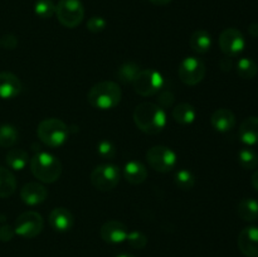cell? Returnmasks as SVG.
<instances>
[{"label":"cell","instance_id":"12","mask_svg":"<svg viewBox=\"0 0 258 257\" xmlns=\"http://www.w3.org/2000/svg\"><path fill=\"white\" fill-rule=\"evenodd\" d=\"M128 234V229L122 222L120 221H107L102 224L100 229V236L106 243L118 244L126 241Z\"/></svg>","mask_w":258,"mask_h":257},{"label":"cell","instance_id":"26","mask_svg":"<svg viewBox=\"0 0 258 257\" xmlns=\"http://www.w3.org/2000/svg\"><path fill=\"white\" fill-rule=\"evenodd\" d=\"M237 73L243 80H252L256 77L258 72L257 63L251 58H241L236 65Z\"/></svg>","mask_w":258,"mask_h":257},{"label":"cell","instance_id":"35","mask_svg":"<svg viewBox=\"0 0 258 257\" xmlns=\"http://www.w3.org/2000/svg\"><path fill=\"white\" fill-rule=\"evenodd\" d=\"M14 236H15L14 227L8 226V224L0 226V241L8 242V241H10V239H13V237Z\"/></svg>","mask_w":258,"mask_h":257},{"label":"cell","instance_id":"32","mask_svg":"<svg viewBox=\"0 0 258 257\" xmlns=\"http://www.w3.org/2000/svg\"><path fill=\"white\" fill-rule=\"evenodd\" d=\"M98 155L106 160H111L116 156V146L110 140H101L97 145Z\"/></svg>","mask_w":258,"mask_h":257},{"label":"cell","instance_id":"10","mask_svg":"<svg viewBox=\"0 0 258 257\" xmlns=\"http://www.w3.org/2000/svg\"><path fill=\"white\" fill-rule=\"evenodd\" d=\"M207 73L206 65L197 57H186L178 68L179 78L188 86H196L204 80Z\"/></svg>","mask_w":258,"mask_h":257},{"label":"cell","instance_id":"15","mask_svg":"<svg viewBox=\"0 0 258 257\" xmlns=\"http://www.w3.org/2000/svg\"><path fill=\"white\" fill-rule=\"evenodd\" d=\"M22 92V82L12 72H0V98L12 100Z\"/></svg>","mask_w":258,"mask_h":257},{"label":"cell","instance_id":"28","mask_svg":"<svg viewBox=\"0 0 258 257\" xmlns=\"http://www.w3.org/2000/svg\"><path fill=\"white\" fill-rule=\"evenodd\" d=\"M239 165L246 170H252L258 166V154L249 148H243L238 153Z\"/></svg>","mask_w":258,"mask_h":257},{"label":"cell","instance_id":"9","mask_svg":"<svg viewBox=\"0 0 258 257\" xmlns=\"http://www.w3.org/2000/svg\"><path fill=\"white\" fill-rule=\"evenodd\" d=\"M44 228V219L38 212L28 211L20 214L14 224L15 234L23 238H34L42 233Z\"/></svg>","mask_w":258,"mask_h":257},{"label":"cell","instance_id":"29","mask_svg":"<svg viewBox=\"0 0 258 257\" xmlns=\"http://www.w3.org/2000/svg\"><path fill=\"white\" fill-rule=\"evenodd\" d=\"M174 181H175V185L181 190H190L196 185V178H194L193 173L186 169L176 171Z\"/></svg>","mask_w":258,"mask_h":257},{"label":"cell","instance_id":"7","mask_svg":"<svg viewBox=\"0 0 258 257\" xmlns=\"http://www.w3.org/2000/svg\"><path fill=\"white\" fill-rule=\"evenodd\" d=\"M176 154L173 149L168 146L156 145L153 146L146 153V161L151 169L159 173H169L176 165Z\"/></svg>","mask_w":258,"mask_h":257},{"label":"cell","instance_id":"13","mask_svg":"<svg viewBox=\"0 0 258 257\" xmlns=\"http://www.w3.org/2000/svg\"><path fill=\"white\" fill-rule=\"evenodd\" d=\"M238 248L244 256L258 257V227H246L238 236Z\"/></svg>","mask_w":258,"mask_h":257},{"label":"cell","instance_id":"2","mask_svg":"<svg viewBox=\"0 0 258 257\" xmlns=\"http://www.w3.org/2000/svg\"><path fill=\"white\" fill-rule=\"evenodd\" d=\"M122 92L120 86L112 81H102L91 87L87 93V101L97 110H111L120 103Z\"/></svg>","mask_w":258,"mask_h":257},{"label":"cell","instance_id":"5","mask_svg":"<svg viewBox=\"0 0 258 257\" xmlns=\"http://www.w3.org/2000/svg\"><path fill=\"white\" fill-rule=\"evenodd\" d=\"M54 15L66 28L78 27L85 18V8L81 0H59L55 5Z\"/></svg>","mask_w":258,"mask_h":257},{"label":"cell","instance_id":"14","mask_svg":"<svg viewBox=\"0 0 258 257\" xmlns=\"http://www.w3.org/2000/svg\"><path fill=\"white\" fill-rule=\"evenodd\" d=\"M48 190L43 184L37 181L27 183L20 190V198L28 206H38L47 199Z\"/></svg>","mask_w":258,"mask_h":257},{"label":"cell","instance_id":"40","mask_svg":"<svg viewBox=\"0 0 258 257\" xmlns=\"http://www.w3.org/2000/svg\"><path fill=\"white\" fill-rule=\"evenodd\" d=\"M149 2L153 3L154 5H166L171 3V0H149Z\"/></svg>","mask_w":258,"mask_h":257},{"label":"cell","instance_id":"11","mask_svg":"<svg viewBox=\"0 0 258 257\" xmlns=\"http://www.w3.org/2000/svg\"><path fill=\"white\" fill-rule=\"evenodd\" d=\"M246 40L243 34L236 28H227L219 35V48L226 57H237L243 52Z\"/></svg>","mask_w":258,"mask_h":257},{"label":"cell","instance_id":"20","mask_svg":"<svg viewBox=\"0 0 258 257\" xmlns=\"http://www.w3.org/2000/svg\"><path fill=\"white\" fill-rule=\"evenodd\" d=\"M189 44L193 52L198 53V54H204L208 52L212 47V37L207 30L198 29L191 34L190 39H189Z\"/></svg>","mask_w":258,"mask_h":257},{"label":"cell","instance_id":"1","mask_svg":"<svg viewBox=\"0 0 258 257\" xmlns=\"http://www.w3.org/2000/svg\"><path fill=\"white\" fill-rule=\"evenodd\" d=\"M133 116L139 130L148 135H156L166 126L165 110L156 103H140L135 107Z\"/></svg>","mask_w":258,"mask_h":257},{"label":"cell","instance_id":"8","mask_svg":"<svg viewBox=\"0 0 258 257\" xmlns=\"http://www.w3.org/2000/svg\"><path fill=\"white\" fill-rule=\"evenodd\" d=\"M120 183V169L113 164H101L91 173V184L100 191H110Z\"/></svg>","mask_w":258,"mask_h":257},{"label":"cell","instance_id":"27","mask_svg":"<svg viewBox=\"0 0 258 257\" xmlns=\"http://www.w3.org/2000/svg\"><path fill=\"white\" fill-rule=\"evenodd\" d=\"M19 134L17 128L12 125L0 126V146L2 148H12L17 144Z\"/></svg>","mask_w":258,"mask_h":257},{"label":"cell","instance_id":"39","mask_svg":"<svg viewBox=\"0 0 258 257\" xmlns=\"http://www.w3.org/2000/svg\"><path fill=\"white\" fill-rule=\"evenodd\" d=\"M252 185L256 190H258V170L254 171V174L252 175Z\"/></svg>","mask_w":258,"mask_h":257},{"label":"cell","instance_id":"18","mask_svg":"<svg viewBox=\"0 0 258 257\" xmlns=\"http://www.w3.org/2000/svg\"><path fill=\"white\" fill-rule=\"evenodd\" d=\"M123 176L133 185L143 184L148 179V169L140 161H128L123 168Z\"/></svg>","mask_w":258,"mask_h":257},{"label":"cell","instance_id":"16","mask_svg":"<svg viewBox=\"0 0 258 257\" xmlns=\"http://www.w3.org/2000/svg\"><path fill=\"white\" fill-rule=\"evenodd\" d=\"M48 221H49L50 227L57 232L70 231L73 224H75L73 214L67 208H63V207H58V208L53 209L49 213Z\"/></svg>","mask_w":258,"mask_h":257},{"label":"cell","instance_id":"21","mask_svg":"<svg viewBox=\"0 0 258 257\" xmlns=\"http://www.w3.org/2000/svg\"><path fill=\"white\" fill-rule=\"evenodd\" d=\"M173 118L180 125H190L197 118V110L190 103H179L173 108Z\"/></svg>","mask_w":258,"mask_h":257},{"label":"cell","instance_id":"23","mask_svg":"<svg viewBox=\"0 0 258 257\" xmlns=\"http://www.w3.org/2000/svg\"><path fill=\"white\" fill-rule=\"evenodd\" d=\"M17 189V179L14 174L0 166V198H8L13 196Z\"/></svg>","mask_w":258,"mask_h":257},{"label":"cell","instance_id":"33","mask_svg":"<svg viewBox=\"0 0 258 257\" xmlns=\"http://www.w3.org/2000/svg\"><path fill=\"white\" fill-rule=\"evenodd\" d=\"M87 29L91 33H101L102 30H105L106 28V20L102 17H98V15H93L88 19L87 24H86Z\"/></svg>","mask_w":258,"mask_h":257},{"label":"cell","instance_id":"31","mask_svg":"<svg viewBox=\"0 0 258 257\" xmlns=\"http://www.w3.org/2000/svg\"><path fill=\"white\" fill-rule=\"evenodd\" d=\"M126 241H127V243L130 244L133 248L143 249L145 248V246L148 244V237H146L143 232L131 231L128 232Z\"/></svg>","mask_w":258,"mask_h":257},{"label":"cell","instance_id":"24","mask_svg":"<svg viewBox=\"0 0 258 257\" xmlns=\"http://www.w3.org/2000/svg\"><path fill=\"white\" fill-rule=\"evenodd\" d=\"M29 161V155L22 149H10L7 154V164L13 170H23Z\"/></svg>","mask_w":258,"mask_h":257},{"label":"cell","instance_id":"30","mask_svg":"<svg viewBox=\"0 0 258 257\" xmlns=\"http://www.w3.org/2000/svg\"><path fill=\"white\" fill-rule=\"evenodd\" d=\"M34 13L42 19H49L55 13L54 3L52 0H37L34 4Z\"/></svg>","mask_w":258,"mask_h":257},{"label":"cell","instance_id":"17","mask_svg":"<svg viewBox=\"0 0 258 257\" xmlns=\"http://www.w3.org/2000/svg\"><path fill=\"white\" fill-rule=\"evenodd\" d=\"M211 123L218 133H228L236 126V116L228 108H218L212 115Z\"/></svg>","mask_w":258,"mask_h":257},{"label":"cell","instance_id":"4","mask_svg":"<svg viewBox=\"0 0 258 257\" xmlns=\"http://www.w3.org/2000/svg\"><path fill=\"white\" fill-rule=\"evenodd\" d=\"M37 135L44 145L58 148L67 141L70 128L59 118L50 117L40 121L37 128Z\"/></svg>","mask_w":258,"mask_h":257},{"label":"cell","instance_id":"37","mask_svg":"<svg viewBox=\"0 0 258 257\" xmlns=\"http://www.w3.org/2000/svg\"><path fill=\"white\" fill-rule=\"evenodd\" d=\"M219 67L222 68V71H231L232 67H233V63H232V59L229 57L223 58V59L219 62Z\"/></svg>","mask_w":258,"mask_h":257},{"label":"cell","instance_id":"25","mask_svg":"<svg viewBox=\"0 0 258 257\" xmlns=\"http://www.w3.org/2000/svg\"><path fill=\"white\" fill-rule=\"evenodd\" d=\"M140 66L136 65L134 62H126L123 63L122 66H120V68L116 72V76H117L118 81L125 85L127 83H133L134 80L136 78V76L140 72Z\"/></svg>","mask_w":258,"mask_h":257},{"label":"cell","instance_id":"34","mask_svg":"<svg viewBox=\"0 0 258 257\" xmlns=\"http://www.w3.org/2000/svg\"><path fill=\"white\" fill-rule=\"evenodd\" d=\"M174 101H175V96H174V93L171 92V91H164V92H161L160 95H159L158 98L159 106H160L161 108L170 107V106L173 105Z\"/></svg>","mask_w":258,"mask_h":257},{"label":"cell","instance_id":"22","mask_svg":"<svg viewBox=\"0 0 258 257\" xmlns=\"http://www.w3.org/2000/svg\"><path fill=\"white\" fill-rule=\"evenodd\" d=\"M238 216L246 222H254L258 218V202L253 198L242 199L237 207Z\"/></svg>","mask_w":258,"mask_h":257},{"label":"cell","instance_id":"36","mask_svg":"<svg viewBox=\"0 0 258 257\" xmlns=\"http://www.w3.org/2000/svg\"><path fill=\"white\" fill-rule=\"evenodd\" d=\"M2 45L5 48V49H14L18 45V39L15 38V35L13 34H7L3 37L2 39Z\"/></svg>","mask_w":258,"mask_h":257},{"label":"cell","instance_id":"19","mask_svg":"<svg viewBox=\"0 0 258 257\" xmlns=\"http://www.w3.org/2000/svg\"><path fill=\"white\" fill-rule=\"evenodd\" d=\"M239 139L246 145H256L258 144V117L251 116L247 117L239 126Z\"/></svg>","mask_w":258,"mask_h":257},{"label":"cell","instance_id":"38","mask_svg":"<svg viewBox=\"0 0 258 257\" xmlns=\"http://www.w3.org/2000/svg\"><path fill=\"white\" fill-rule=\"evenodd\" d=\"M248 32L252 37L258 38V23H252V24H249Z\"/></svg>","mask_w":258,"mask_h":257},{"label":"cell","instance_id":"3","mask_svg":"<svg viewBox=\"0 0 258 257\" xmlns=\"http://www.w3.org/2000/svg\"><path fill=\"white\" fill-rule=\"evenodd\" d=\"M30 170L39 181L52 184L62 175V164L53 154L40 151L30 159Z\"/></svg>","mask_w":258,"mask_h":257},{"label":"cell","instance_id":"41","mask_svg":"<svg viewBox=\"0 0 258 257\" xmlns=\"http://www.w3.org/2000/svg\"><path fill=\"white\" fill-rule=\"evenodd\" d=\"M117 257H135V256H133V254H127V253H122Z\"/></svg>","mask_w":258,"mask_h":257},{"label":"cell","instance_id":"6","mask_svg":"<svg viewBox=\"0 0 258 257\" xmlns=\"http://www.w3.org/2000/svg\"><path fill=\"white\" fill-rule=\"evenodd\" d=\"M133 87L138 95L149 97L160 92L164 87V77L160 72L148 68L141 70L133 82Z\"/></svg>","mask_w":258,"mask_h":257}]
</instances>
